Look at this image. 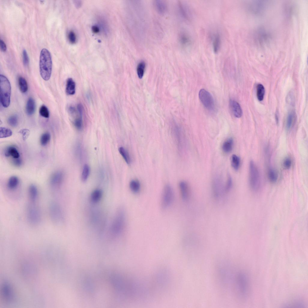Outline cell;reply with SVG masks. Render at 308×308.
<instances>
[{"label": "cell", "mask_w": 308, "mask_h": 308, "mask_svg": "<svg viewBox=\"0 0 308 308\" xmlns=\"http://www.w3.org/2000/svg\"><path fill=\"white\" fill-rule=\"evenodd\" d=\"M13 163L16 166H20L21 165L22 161L20 158L14 159L13 160Z\"/></svg>", "instance_id": "48"}, {"label": "cell", "mask_w": 308, "mask_h": 308, "mask_svg": "<svg viewBox=\"0 0 308 308\" xmlns=\"http://www.w3.org/2000/svg\"><path fill=\"white\" fill-rule=\"evenodd\" d=\"M237 286L241 296L245 297L248 289V283L247 276L243 273L239 274L237 281Z\"/></svg>", "instance_id": "11"}, {"label": "cell", "mask_w": 308, "mask_h": 308, "mask_svg": "<svg viewBox=\"0 0 308 308\" xmlns=\"http://www.w3.org/2000/svg\"><path fill=\"white\" fill-rule=\"evenodd\" d=\"M51 136L50 134L48 132L43 133L41 136L40 142L41 145L43 146L47 145L50 140Z\"/></svg>", "instance_id": "36"}, {"label": "cell", "mask_w": 308, "mask_h": 308, "mask_svg": "<svg viewBox=\"0 0 308 308\" xmlns=\"http://www.w3.org/2000/svg\"><path fill=\"white\" fill-rule=\"evenodd\" d=\"M23 60L24 65L27 66L29 64V58L26 51L23 49Z\"/></svg>", "instance_id": "42"}, {"label": "cell", "mask_w": 308, "mask_h": 308, "mask_svg": "<svg viewBox=\"0 0 308 308\" xmlns=\"http://www.w3.org/2000/svg\"><path fill=\"white\" fill-rule=\"evenodd\" d=\"M35 103L34 100L31 97L29 98L27 101L26 106V112L29 115H32L34 112L35 109Z\"/></svg>", "instance_id": "20"}, {"label": "cell", "mask_w": 308, "mask_h": 308, "mask_svg": "<svg viewBox=\"0 0 308 308\" xmlns=\"http://www.w3.org/2000/svg\"><path fill=\"white\" fill-rule=\"evenodd\" d=\"M64 177L63 173L61 171H56L51 176L50 180V184L54 192H57L60 188L63 182Z\"/></svg>", "instance_id": "12"}, {"label": "cell", "mask_w": 308, "mask_h": 308, "mask_svg": "<svg viewBox=\"0 0 308 308\" xmlns=\"http://www.w3.org/2000/svg\"><path fill=\"white\" fill-rule=\"evenodd\" d=\"M199 96L201 102L207 109L211 111L214 110V100L209 92L204 89H202L199 92Z\"/></svg>", "instance_id": "7"}, {"label": "cell", "mask_w": 308, "mask_h": 308, "mask_svg": "<svg viewBox=\"0 0 308 308\" xmlns=\"http://www.w3.org/2000/svg\"><path fill=\"white\" fill-rule=\"evenodd\" d=\"M68 39L69 42L72 43H75L76 41V36L75 33L72 31H70L68 34Z\"/></svg>", "instance_id": "43"}, {"label": "cell", "mask_w": 308, "mask_h": 308, "mask_svg": "<svg viewBox=\"0 0 308 308\" xmlns=\"http://www.w3.org/2000/svg\"><path fill=\"white\" fill-rule=\"evenodd\" d=\"M12 132L9 129L5 127H1L0 137H5L11 135Z\"/></svg>", "instance_id": "39"}, {"label": "cell", "mask_w": 308, "mask_h": 308, "mask_svg": "<svg viewBox=\"0 0 308 308\" xmlns=\"http://www.w3.org/2000/svg\"><path fill=\"white\" fill-rule=\"evenodd\" d=\"M52 61L51 54L47 49L41 51L39 58V71L40 75L45 81L48 80L51 76Z\"/></svg>", "instance_id": "1"}, {"label": "cell", "mask_w": 308, "mask_h": 308, "mask_svg": "<svg viewBox=\"0 0 308 308\" xmlns=\"http://www.w3.org/2000/svg\"><path fill=\"white\" fill-rule=\"evenodd\" d=\"M68 110L69 112L71 115L75 114L76 111L75 108L72 106H69L68 107Z\"/></svg>", "instance_id": "47"}, {"label": "cell", "mask_w": 308, "mask_h": 308, "mask_svg": "<svg viewBox=\"0 0 308 308\" xmlns=\"http://www.w3.org/2000/svg\"><path fill=\"white\" fill-rule=\"evenodd\" d=\"M231 164L233 168L235 170H238L240 164V158L236 155L233 154L231 157Z\"/></svg>", "instance_id": "30"}, {"label": "cell", "mask_w": 308, "mask_h": 308, "mask_svg": "<svg viewBox=\"0 0 308 308\" xmlns=\"http://www.w3.org/2000/svg\"><path fill=\"white\" fill-rule=\"evenodd\" d=\"M268 175L269 179L271 182L274 183L277 181L278 175L276 171L274 169L272 168L269 169Z\"/></svg>", "instance_id": "32"}, {"label": "cell", "mask_w": 308, "mask_h": 308, "mask_svg": "<svg viewBox=\"0 0 308 308\" xmlns=\"http://www.w3.org/2000/svg\"><path fill=\"white\" fill-rule=\"evenodd\" d=\"M173 132L175 136L176 140L178 143V144L180 147L182 145V142L183 140L182 134L180 128L177 125L174 124L173 127Z\"/></svg>", "instance_id": "24"}, {"label": "cell", "mask_w": 308, "mask_h": 308, "mask_svg": "<svg viewBox=\"0 0 308 308\" xmlns=\"http://www.w3.org/2000/svg\"><path fill=\"white\" fill-rule=\"evenodd\" d=\"M181 44L183 46H187L191 43V40L190 36L188 34L183 33L181 34L180 38Z\"/></svg>", "instance_id": "29"}, {"label": "cell", "mask_w": 308, "mask_h": 308, "mask_svg": "<svg viewBox=\"0 0 308 308\" xmlns=\"http://www.w3.org/2000/svg\"><path fill=\"white\" fill-rule=\"evenodd\" d=\"M18 83L21 92L23 93L26 92L28 89V86L26 79L22 76L19 77L18 79Z\"/></svg>", "instance_id": "26"}, {"label": "cell", "mask_w": 308, "mask_h": 308, "mask_svg": "<svg viewBox=\"0 0 308 308\" xmlns=\"http://www.w3.org/2000/svg\"><path fill=\"white\" fill-rule=\"evenodd\" d=\"M0 100L2 106L8 107L10 103L11 87L10 82L5 75H0Z\"/></svg>", "instance_id": "2"}, {"label": "cell", "mask_w": 308, "mask_h": 308, "mask_svg": "<svg viewBox=\"0 0 308 308\" xmlns=\"http://www.w3.org/2000/svg\"><path fill=\"white\" fill-rule=\"evenodd\" d=\"M212 190L213 196L216 199H220L226 194L225 185L220 177H216L213 180Z\"/></svg>", "instance_id": "9"}, {"label": "cell", "mask_w": 308, "mask_h": 308, "mask_svg": "<svg viewBox=\"0 0 308 308\" xmlns=\"http://www.w3.org/2000/svg\"><path fill=\"white\" fill-rule=\"evenodd\" d=\"M179 186L182 198L185 201L188 200L190 195V188L188 183L185 181H181Z\"/></svg>", "instance_id": "14"}, {"label": "cell", "mask_w": 308, "mask_h": 308, "mask_svg": "<svg viewBox=\"0 0 308 308\" xmlns=\"http://www.w3.org/2000/svg\"><path fill=\"white\" fill-rule=\"evenodd\" d=\"M146 66L145 63L143 61L140 62L137 65V73L139 78L140 79H142L144 75Z\"/></svg>", "instance_id": "31"}, {"label": "cell", "mask_w": 308, "mask_h": 308, "mask_svg": "<svg viewBox=\"0 0 308 308\" xmlns=\"http://www.w3.org/2000/svg\"><path fill=\"white\" fill-rule=\"evenodd\" d=\"M28 192L29 200H38V191L35 185L34 184L30 185L29 187Z\"/></svg>", "instance_id": "15"}, {"label": "cell", "mask_w": 308, "mask_h": 308, "mask_svg": "<svg viewBox=\"0 0 308 308\" xmlns=\"http://www.w3.org/2000/svg\"><path fill=\"white\" fill-rule=\"evenodd\" d=\"M157 8L159 11L161 12H164L165 10V6L164 4L162 2H158L156 3Z\"/></svg>", "instance_id": "45"}, {"label": "cell", "mask_w": 308, "mask_h": 308, "mask_svg": "<svg viewBox=\"0 0 308 308\" xmlns=\"http://www.w3.org/2000/svg\"><path fill=\"white\" fill-rule=\"evenodd\" d=\"M79 115L74 120L73 123L75 127L79 130H81L83 128V123L82 115L83 112H79Z\"/></svg>", "instance_id": "27"}, {"label": "cell", "mask_w": 308, "mask_h": 308, "mask_svg": "<svg viewBox=\"0 0 308 308\" xmlns=\"http://www.w3.org/2000/svg\"><path fill=\"white\" fill-rule=\"evenodd\" d=\"M102 196V192L100 189H96L91 193L90 199L93 203H97L100 201Z\"/></svg>", "instance_id": "23"}, {"label": "cell", "mask_w": 308, "mask_h": 308, "mask_svg": "<svg viewBox=\"0 0 308 308\" xmlns=\"http://www.w3.org/2000/svg\"><path fill=\"white\" fill-rule=\"evenodd\" d=\"M233 181L230 175H228L226 183L225 185V191L226 193H227L230 190L232 186Z\"/></svg>", "instance_id": "41"}, {"label": "cell", "mask_w": 308, "mask_h": 308, "mask_svg": "<svg viewBox=\"0 0 308 308\" xmlns=\"http://www.w3.org/2000/svg\"><path fill=\"white\" fill-rule=\"evenodd\" d=\"M8 124L13 127H16L18 123V119L16 115H12L8 118Z\"/></svg>", "instance_id": "38"}, {"label": "cell", "mask_w": 308, "mask_h": 308, "mask_svg": "<svg viewBox=\"0 0 308 308\" xmlns=\"http://www.w3.org/2000/svg\"><path fill=\"white\" fill-rule=\"evenodd\" d=\"M40 114L45 118H48L49 116V111L47 107L45 105H42L39 110Z\"/></svg>", "instance_id": "37"}, {"label": "cell", "mask_w": 308, "mask_h": 308, "mask_svg": "<svg viewBox=\"0 0 308 308\" xmlns=\"http://www.w3.org/2000/svg\"><path fill=\"white\" fill-rule=\"evenodd\" d=\"M125 223V214L123 210H120L115 217L111 226V233L115 236L119 235L123 231Z\"/></svg>", "instance_id": "5"}, {"label": "cell", "mask_w": 308, "mask_h": 308, "mask_svg": "<svg viewBox=\"0 0 308 308\" xmlns=\"http://www.w3.org/2000/svg\"><path fill=\"white\" fill-rule=\"evenodd\" d=\"M0 45L1 50L3 52H5L7 50L6 46L3 40L1 39L0 41Z\"/></svg>", "instance_id": "46"}, {"label": "cell", "mask_w": 308, "mask_h": 308, "mask_svg": "<svg viewBox=\"0 0 308 308\" xmlns=\"http://www.w3.org/2000/svg\"><path fill=\"white\" fill-rule=\"evenodd\" d=\"M27 209V217L29 223L37 225L40 222L41 213L38 204V201H29Z\"/></svg>", "instance_id": "4"}, {"label": "cell", "mask_w": 308, "mask_h": 308, "mask_svg": "<svg viewBox=\"0 0 308 308\" xmlns=\"http://www.w3.org/2000/svg\"><path fill=\"white\" fill-rule=\"evenodd\" d=\"M49 212L50 216L53 222L56 224H59L62 223L63 216L61 208L57 202H51L49 205Z\"/></svg>", "instance_id": "6"}, {"label": "cell", "mask_w": 308, "mask_h": 308, "mask_svg": "<svg viewBox=\"0 0 308 308\" xmlns=\"http://www.w3.org/2000/svg\"><path fill=\"white\" fill-rule=\"evenodd\" d=\"M233 139L232 138H228L222 144V148L223 151L225 153L230 152L233 149Z\"/></svg>", "instance_id": "21"}, {"label": "cell", "mask_w": 308, "mask_h": 308, "mask_svg": "<svg viewBox=\"0 0 308 308\" xmlns=\"http://www.w3.org/2000/svg\"><path fill=\"white\" fill-rule=\"evenodd\" d=\"M19 184V180L18 178L15 176H12L9 178L8 181L7 187L10 190H14L17 188Z\"/></svg>", "instance_id": "19"}, {"label": "cell", "mask_w": 308, "mask_h": 308, "mask_svg": "<svg viewBox=\"0 0 308 308\" xmlns=\"http://www.w3.org/2000/svg\"><path fill=\"white\" fill-rule=\"evenodd\" d=\"M174 198V192L171 186L166 185L164 187L161 200V205L163 209L168 208L172 203Z\"/></svg>", "instance_id": "8"}, {"label": "cell", "mask_w": 308, "mask_h": 308, "mask_svg": "<svg viewBox=\"0 0 308 308\" xmlns=\"http://www.w3.org/2000/svg\"><path fill=\"white\" fill-rule=\"evenodd\" d=\"M283 165L284 168L286 169H289L291 165V159L289 158L285 159L283 162Z\"/></svg>", "instance_id": "44"}, {"label": "cell", "mask_w": 308, "mask_h": 308, "mask_svg": "<svg viewBox=\"0 0 308 308\" xmlns=\"http://www.w3.org/2000/svg\"><path fill=\"white\" fill-rule=\"evenodd\" d=\"M230 109L233 115L236 117L239 118L242 114L241 107L239 103L233 100H230L229 101Z\"/></svg>", "instance_id": "13"}, {"label": "cell", "mask_w": 308, "mask_h": 308, "mask_svg": "<svg viewBox=\"0 0 308 308\" xmlns=\"http://www.w3.org/2000/svg\"><path fill=\"white\" fill-rule=\"evenodd\" d=\"M5 155L7 157H11L13 159L20 158V154L18 150L13 146H10L6 149Z\"/></svg>", "instance_id": "18"}, {"label": "cell", "mask_w": 308, "mask_h": 308, "mask_svg": "<svg viewBox=\"0 0 308 308\" xmlns=\"http://www.w3.org/2000/svg\"><path fill=\"white\" fill-rule=\"evenodd\" d=\"M92 29L93 32L95 33H97L99 31V28L96 26H94L92 27Z\"/></svg>", "instance_id": "49"}, {"label": "cell", "mask_w": 308, "mask_h": 308, "mask_svg": "<svg viewBox=\"0 0 308 308\" xmlns=\"http://www.w3.org/2000/svg\"><path fill=\"white\" fill-rule=\"evenodd\" d=\"M265 92V88L263 85L261 84L258 85L257 86V96L260 101L263 100Z\"/></svg>", "instance_id": "33"}, {"label": "cell", "mask_w": 308, "mask_h": 308, "mask_svg": "<svg viewBox=\"0 0 308 308\" xmlns=\"http://www.w3.org/2000/svg\"><path fill=\"white\" fill-rule=\"evenodd\" d=\"M295 114L293 112H290L288 116L286 123V127L288 130H289L291 127L295 119Z\"/></svg>", "instance_id": "35"}, {"label": "cell", "mask_w": 308, "mask_h": 308, "mask_svg": "<svg viewBox=\"0 0 308 308\" xmlns=\"http://www.w3.org/2000/svg\"><path fill=\"white\" fill-rule=\"evenodd\" d=\"M75 91V83L72 78H68L66 82V91L67 94L73 95Z\"/></svg>", "instance_id": "16"}, {"label": "cell", "mask_w": 308, "mask_h": 308, "mask_svg": "<svg viewBox=\"0 0 308 308\" xmlns=\"http://www.w3.org/2000/svg\"><path fill=\"white\" fill-rule=\"evenodd\" d=\"M90 173V168L87 164H85L83 167L82 174L81 179L83 182H85L88 179Z\"/></svg>", "instance_id": "34"}, {"label": "cell", "mask_w": 308, "mask_h": 308, "mask_svg": "<svg viewBox=\"0 0 308 308\" xmlns=\"http://www.w3.org/2000/svg\"><path fill=\"white\" fill-rule=\"evenodd\" d=\"M129 187L131 191L135 193H138L140 189V184L137 180H133L129 183Z\"/></svg>", "instance_id": "25"}, {"label": "cell", "mask_w": 308, "mask_h": 308, "mask_svg": "<svg viewBox=\"0 0 308 308\" xmlns=\"http://www.w3.org/2000/svg\"><path fill=\"white\" fill-rule=\"evenodd\" d=\"M256 33L257 39L259 43H263L268 39V33L262 28L260 29Z\"/></svg>", "instance_id": "22"}, {"label": "cell", "mask_w": 308, "mask_h": 308, "mask_svg": "<svg viewBox=\"0 0 308 308\" xmlns=\"http://www.w3.org/2000/svg\"><path fill=\"white\" fill-rule=\"evenodd\" d=\"M221 43L220 35L218 33H216L213 36L212 45L214 53H217L220 50Z\"/></svg>", "instance_id": "17"}, {"label": "cell", "mask_w": 308, "mask_h": 308, "mask_svg": "<svg viewBox=\"0 0 308 308\" xmlns=\"http://www.w3.org/2000/svg\"><path fill=\"white\" fill-rule=\"evenodd\" d=\"M249 182L251 189L257 192L261 185V180L259 171L255 163L251 161L249 166Z\"/></svg>", "instance_id": "3"}, {"label": "cell", "mask_w": 308, "mask_h": 308, "mask_svg": "<svg viewBox=\"0 0 308 308\" xmlns=\"http://www.w3.org/2000/svg\"><path fill=\"white\" fill-rule=\"evenodd\" d=\"M81 144L77 143L75 145V152L76 156L79 159H81L82 157V150Z\"/></svg>", "instance_id": "40"}, {"label": "cell", "mask_w": 308, "mask_h": 308, "mask_svg": "<svg viewBox=\"0 0 308 308\" xmlns=\"http://www.w3.org/2000/svg\"><path fill=\"white\" fill-rule=\"evenodd\" d=\"M266 3L264 1H253L248 3L247 8L250 12L255 15H260L265 11Z\"/></svg>", "instance_id": "10"}, {"label": "cell", "mask_w": 308, "mask_h": 308, "mask_svg": "<svg viewBox=\"0 0 308 308\" xmlns=\"http://www.w3.org/2000/svg\"><path fill=\"white\" fill-rule=\"evenodd\" d=\"M119 152L126 162L130 164L131 162V159L127 150L123 147H120L119 149Z\"/></svg>", "instance_id": "28"}]
</instances>
